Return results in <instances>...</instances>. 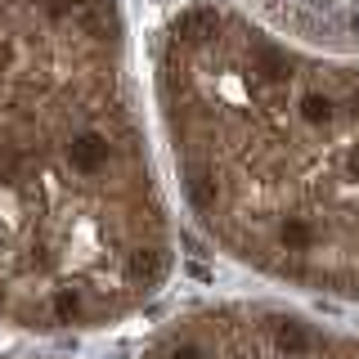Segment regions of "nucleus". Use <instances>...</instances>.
<instances>
[{
	"instance_id": "f257e3e1",
	"label": "nucleus",
	"mask_w": 359,
	"mask_h": 359,
	"mask_svg": "<svg viewBox=\"0 0 359 359\" xmlns=\"http://www.w3.org/2000/svg\"><path fill=\"white\" fill-rule=\"evenodd\" d=\"M175 274L126 0H0V323L108 332Z\"/></svg>"
},
{
	"instance_id": "f03ea898",
	"label": "nucleus",
	"mask_w": 359,
	"mask_h": 359,
	"mask_svg": "<svg viewBox=\"0 0 359 359\" xmlns=\"http://www.w3.org/2000/svg\"><path fill=\"white\" fill-rule=\"evenodd\" d=\"M149 99L198 238L292 301L359 310V59L189 0L153 32Z\"/></svg>"
},
{
	"instance_id": "7ed1b4c3",
	"label": "nucleus",
	"mask_w": 359,
	"mask_h": 359,
	"mask_svg": "<svg viewBox=\"0 0 359 359\" xmlns=\"http://www.w3.org/2000/svg\"><path fill=\"white\" fill-rule=\"evenodd\" d=\"M135 359H359V332L292 297L189 301Z\"/></svg>"
},
{
	"instance_id": "20e7f679",
	"label": "nucleus",
	"mask_w": 359,
	"mask_h": 359,
	"mask_svg": "<svg viewBox=\"0 0 359 359\" xmlns=\"http://www.w3.org/2000/svg\"><path fill=\"white\" fill-rule=\"evenodd\" d=\"M229 5L283 41L359 59V0H229Z\"/></svg>"
},
{
	"instance_id": "39448f33",
	"label": "nucleus",
	"mask_w": 359,
	"mask_h": 359,
	"mask_svg": "<svg viewBox=\"0 0 359 359\" xmlns=\"http://www.w3.org/2000/svg\"><path fill=\"white\" fill-rule=\"evenodd\" d=\"M0 359H59V355H45V351H32V355H0Z\"/></svg>"
}]
</instances>
